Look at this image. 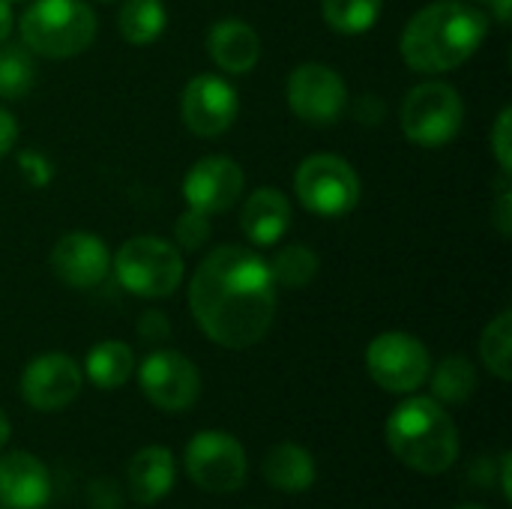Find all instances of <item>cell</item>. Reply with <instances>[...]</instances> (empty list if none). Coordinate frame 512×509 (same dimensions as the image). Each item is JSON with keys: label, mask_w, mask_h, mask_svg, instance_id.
<instances>
[{"label": "cell", "mask_w": 512, "mask_h": 509, "mask_svg": "<svg viewBox=\"0 0 512 509\" xmlns=\"http://www.w3.org/2000/svg\"><path fill=\"white\" fill-rule=\"evenodd\" d=\"M189 309L201 333L231 351L258 345L276 318V282L249 246H219L201 258L189 282Z\"/></svg>", "instance_id": "1"}, {"label": "cell", "mask_w": 512, "mask_h": 509, "mask_svg": "<svg viewBox=\"0 0 512 509\" xmlns=\"http://www.w3.org/2000/svg\"><path fill=\"white\" fill-rule=\"evenodd\" d=\"M489 36V15L465 0H435L402 30V60L420 75L453 72L468 63Z\"/></svg>", "instance_id": "2"}, {"label": "cell", "mask_w": 512, "mask_h": 509, "mask_svg": "<svg viewBox=\"0 0 512 509\" xmlns=\"http://www.w3.org/2000/svg\"><path fill=\"white\" fill-rule=\"evenodd\" d=\"M390 453L411 471L438 477L459 459V429L450 411L432 396H408L393 408L384 426Z\"/></svg>", "instance_id": "3"}, {"label": "cell", "mask_w": 512, "mask_h": 509, "mask_svg": "<svg viewBox=\"0 0 512 509\" xmlns=\"http://www.w3.org/2000/svg\"><path fill=\"white\" fill-rule=\"evenodd\" d=\"M96 27V12L84 0H33L18 18L24 48L48 60L84 54L96 39Z\"/></svg>", "instance_id": "4"}, {"label": "cell", "mask_w": 512, "mask_h": 509, "mask_svg": "<svg viewBox=\"0 0 512 509\" xmlns=\"http://www.w3.org/2000/svg\"><path fill=\"white\" fill-rule=\"evenodd\" d=\"M111 270L129 294L162 300L171 297L183 282V255L174 243L141 234L117 249V255L111 258Z\"/></svg>", "instance_id": "5"}, {"label": "cell", "mask_w": 512, "mask_h": 509, "mask_svg": "<svg viewBox=\"0 0 512 509\" xmlns=\"http://www.w3.org/2000/svg\"><path fill=\"white\" fill-rule=\"evenodd\" d=\"M402 132L411 144L438 150L447 147L465 123V102L447 81H423L411 87L399 108Z\"/></svg>", "instance_id": "6"}, {"label": "cell", "mask_w": 512, "mask_h": 509, "mask_svg": "<svg viewBox=\"0 0 512 509\" xmlns=\"http://www.w3.org/2000/svg\"><path fill=\"white\" fill-rule=\"evenodd\" d=\"M294 195L309 213L321 219H339L360 204L363 183L348 159L336 153H315L297 165Z\"/></svg>", "instance_id": "7"}, {"label": "cell", "mask_w": 512, "mask_h": 509, "mask_svg": "<svg viewBox=\"0 0 512 509\" xmlns=\"http://www.w3.org/2000/svg\"><path fill=\"white\" fill-rule=\"evenodd\" d=\"M189 480L207 495H234L246 486L249 459L243 444L228 432H198L183 453Z\"/></svg>", "instance_id": "8"}, {"label": "cell", "mask_w": 512, "mask_h": 509, "mask_svg": "<svg viewBox=\"0 0 512 509\" xmlns=\"http://www.w3.org/2000/svg\"><path fill=\"white\" fill-rule=\"evenodd\" d=\"M366 372L381 390L396 396H411L426 384L432 372V357L417 336L390 330L369 342Z\"/></svg>", "instance_id": "9"}, {"label": "cell", "mask_w": 512, "mask_h": 509, "mask_svg": "<svg viewBox=\"0 0 512 509\" xmlns=\"http://www.w3.org/2000/svg\"><path fill=\"white\" fill-rule=\"evenodd\" d=\"M138 384L144 399L165 414L189 411L201 396V375L195 363L186 354L168 348L150 351L144 357L138 369Z\"/></svg>", "instance_id": "10"}, {"label": "cell", "mask_w": 512, "mask_h": 509, "mask_svg": "<svg viewBox=\"0 0 512 509\" xmlns=\"http://www.w3.org/2000/svg\"><path fill=\"white\" fill-rule=\"evenodd\" d=\"M288 108L309 126H333L348 108V87L342 75L324 63H300L288 75Z\"/></svg>", "instance_id": "11"}, {"label": "cell", "mask_w": 512, "mask_h": 509, "mask_svg": "<svg viewBox=\"0 0 512 509\" xmlns=\"http://www.w3.org/2000/svg\"><path fill=\"white\" fill-rule=\"evenodd\" d=\"M180 114L192 135L198 138H219L225 135L237 114H240V96L231 81L213 72L195 75L180 96Z\"/></svg>", "instance_id": "12"}, {"label": "cell", "mask_w": 512, "mask_h": 509, "mask_svg": "<svg viewBox=\"0 0 512 509\" xmlns=\"http://www.w3.org/2000/svg\"><path fill=\"white\" fill-rule=\"evenodd\" d=\"M84 387V372L81 366L60 351L39 354L36 360L27 363L21 375V396L33 411L54 414L69 408Z\"/></svg>", "instance_id": "13"}, {"label": "cell", "mask_w": 512, "mask_h": 509, "mask_svg": "<svg viewBox=\"0 0 512 509\" xmlns=\"http://www.w3.org/2000/svg\"><path fill=\"white\" fill-rule=\"evenodd\" d=\"M243 168L228 156H204L183 177V198L192 210L216 216L231 210L243 195Z\"/></svg>", "instance_id": "14"}, {"label": "cell", "mask_w": 512, "mask_h": 509, "mask_svg": "<svg viewBox=\"0 0 512 509\" xmlns=\"http://www.w3.org/2000/svg\"><path fill=\"white\" fill-rule=\"evenodd\" d=\"M51 273L69 285V288H96L108 279L111 273V252L108 246L90 234V231H69L63 234L51 255H48Z\"/></svg>", "instance_id": "15"}, {"label": "cell", "mask_w": 512, "mask_h": 509, "mask_svg": "<svg viewBox=\"0 0 512 509\" xmlns=\"http://www.w3.org/2000/svg\"><path fill=\"white\" fill-rule=\"evenodd\" d=\"M51 501V471L24 450L0 456V504L6 509H42Z\"/></svg>", "instance_id": "16"}, {"label": "cell", "mask_w": 512, "mask_h": 509, "mask_svg": "<svg viewBox=\"0 0 512 509\" xmlns=\"http://www.w3.org/2000/svg\"><path fill=\"white\" fill-rule=\"evenodd\" d=\"M207 54L210 60L228 75H246L261 60V39L249 21L222 18L207 33Z\"/></svg>", "instance_id": "17"}, {"label": "cell", "mask_w": 512, "mask_h": 509, "mask_svg": "<svg viewBox=\"0 0 512 509\" xmlns=\"http://www.w3.org/2000/svg\"><path fill=\"white\" fill-rule=\"evenodd\" d=\"M291 228V201L285 192L273 186L255 189L240 213V231L255 249H267L279 243Z\"/></svg>", "instance_id": "18"}, {"label": "cell", "mask_w": 512, "mask_h": 509, "mask_svg": "<svg viewBox=\"0 0 512 509\" xmlns=\"http://www.w3.org/2000/svg\"><path fill=\"white\" fill-rule=\"evenodd\" d=\"M129 480V495L138 504H159L165 495H171L174 480H177V465L174 453L162 444L141 447L126 468Z\"/></svg>", "instance_id": "19"}, {"label": "cell", "mask_w": 512, "mask_h": 509, "mask_svg": "<svg viewBox=\"0 0 512 509\" xmlns=\"http://www.w3.org/2000/svg\"><path fill=\"white\" fill-rule=\"evenodd\" d=\"M315 477H318L315 456L303 444L282 441L264 459V480L285 495H300V492L312 489Z\"/></svg>", "instance_id": "20"}, {"label": "cell", "mask_w": 512, "mask_h": 509, "mask_svg": "<svg viewBox=\"0 0 512 509\" xmlns=\"http://www.w3.org/2000/svg\"><path fill=\"white\" fill-rule=\"evenodd\" d=\"M135 372V354L126 342L105 339L93 345L84 357V378L99 390H117L123 387Z\"/></svg>", "instance_id": "21"}, {"label": "cell", "mask_w": 512, "mask_h": 509, "mask_svg": "<svg viewBox=\"0 0 512 509\" xmlns=\"http://www.w3.org/2000/svg\"><path fill=\"white\" fill-rule=\"evenodd\" d=\"M429 387H432V399L441 402L444 408L453 405H465L471 402V396L477 393V369L468 357L462 354H450L444 357L432 372H429Z\"/></svg>", "instance_id": "22"}, {"label": "cell", "mask_w": 512, "mask_h": 509, "mask_svg": "<svg viewBox=\"0 0 512 509\" xmlns=\"http://www.w3.org/2000/svg\"><path fill=\"white\" fill-rule=\"evenodd\" d=\"M120 36L129 45H150L168 27V9L162 0H126L117 15Z\"/></svg>", "instance_id": "23"}, {"label": "cell", "mask_w": 512, "mask_h": 509, "mask_svg": "<svg viewBox=\"0 0 512 509\" xmlns=\"http://www.w3.org/2000/svg\"><path fill=\"white\" fill-rule=\"evenodd\" d=\"M384 0H321V15L333 33L360 36L378 24Z\"/></svg>", "instance_id": "24"}, {"label": "cell", "mask_w": 512, "mask_h": 509, "mask_svg": "<svg viewBox=\"0 0 512 509\" xmlns=\"http://www.w3.org/2000/svg\"><path fill=\"white\" fill-rule=\"evenodd\" d=\"M36 84V60L24 42L0 45V99H21Z\"/></svg>", "instance_id": "25"}, {"label": "cell", "mask_w": 512, "mask_h": 509, "mask_svg": "<svg viewBox=\"0 0 512 509\" xmlns=\"http://www.w3.org/2000/svg\"><path fill=\"white\" fill-rule=\"evenodd\" d=\"M270 276L276 285L282 288H306L312 285V279L318 276V255L306 246V243H288L282 246L273 261H267Z\"/></svg>", "instance_id": "26"}, {"label": "cell", "mask_w": 512, "mask_h": 509, "mask_svg": "<svg viewBox=\"0 0 512 509\" xmlns=\"http://www.w3.org/2000/svg\"><path fill=\"white\" fill-rule=\"evenodd\" d=\"M480 360L498 381L512 378V312L504 309L498 318H492L480 336Z\"/></svg>", "instance_id": "27"}, {"label": "cell", "mask_w": 512, "mask_h": 509, "mask_svg": "<svg viewBox=\"0 0 512 509\" xmlns=\"http://www.w3.org/2000/svg\"><path fill=\"white\" fill-rule=\"evenodd\" d=\"M213 234V225H210V216L207 213H198V210H186L177 222H174V240L180 249L186 252H198Z\"/></svg>", "instance_id": "28"}, {"label": "cell", "mask_w": 512, "mask_h": 509, "mask_svg": "<svg viewBox=\"0 0 512 509\" xmlns=\"http://www.w3.org/2000/svg\"><path fill=\"white\" fill-rule=\"evenodd\" d=\"M489 141H492V153H495V159H498V168H501V174H507V177H510V168H512V108H504V111L498 114V120H495V129H492Z\"/></svg>", "instance_id": "29"}, {"label": "cell", "mask_w": 512, "mask_h": 509, "mask_svg": "<svg viewBox=\"0 0 512 509\" xmlns=\"http://www.w3.org/2000/svg\"><path fill=\"white\" fill-rule=\"evenodd\" d=\"M138 336L144 339V342H153V345H159V342H165L168 336H171V324H168V318H165V312H144L141 318H138Z\"/></svg>", "instance_id": "30"}, {"label": "cell", "mask_w": 512, "mask_h": 509, "mask_svg": "<svg viewBox=\"0 0 512 509\" xmlns=\"http://www.w3.org/2000/svg\"><path fill=\"white\" fill-rule=\"evenodd\" d=\"M18 165H21L27 183H33V186H45L51 180V165L42 153H21Z\"/></svg>", "instance_id": "31"}, {"label": "cell", "mask_w": 512, "mask_h": 509, "mask_svg": "<svg viewBox=\"0 0 512 509\" xmlns=\"http://www.w3.org/2000/svg\"><path fill=\"white\" fill-rule=\"evenodd\" d=\"M495 225L501 228L504 237L512 234V189L507 183V174H504V183L498 189V201H495Z\"/></svg>", "instance_id": "32"}, {"label": "cell", "mask_w": 512, "mask_h": 509, "mask_svg": "<svg viewBox=\"0 0 512 509\" xmlns=\"http://www.w3.org/2000/svg\"><path fill=\"white\" fill-rule=\"evenodd\" d=\"M354 117L366 126H378L384 120V102L381 96H363L354 108Z\"/></svg>", "instance_id": "33"}, {"label": "cell", "mask_w": 512, "mask_h": 509, "mask_svg": "<svg viewBox=\"0 0 512 509\" xmlns=\"http://www.w3.org/2000/svg\"><path fill=\"white\" fill-rule=\"evenodd\" d=\"M15 141H18V123L6 108H0V159L15 147Z\"/></svg>", "instance_id": "34"}, {"label": "cell", "mask_w": 512, "mask_h": 509, "mask_svg": "<svg viewBox=\"0 0 512 509\" xmlns=\"http://www.w3.org/2000/svg\"><path fill=\"white\" fill-rule=\"evenodd\" d=\"M498 477H501V495H504V501H512V456L510 453H501V462H498Z\"/></svg>", "instance_id": "35"}, {"label": "cell", "mask_w": 512, "mask_h": 509, "mask_svg": "<svg viewBox=\"0 0 512 509\" xmlns=\"http://www.w3.org/2000/svg\"><path fill=\"white\" fill-rule=\"evenodd\" d=\"M15 30V15H12V3L9 0H0V45L12 36Z\"/></svg>", "instance_id": "36"}, {"label": "cell", "mask_w": 512, "mask_h": 509, "mask_svg": "<svg viewBox=\"0 0 512 509\" xmlns=\"http://www.w3.org/2000/svg\"><path fill=\"white\" fill-rule=\"evenodd\" d=\"M480 3H489V6H492V12H495V18H498L501 24H507V21H510L512 0H480Z\"/></svg>", "instance_id": "37"}, {"label": "cell", "mask_w": 512, "mask_h": 509, "mask_svg": "<svg viewBox=\"0 0 512 509\" xmlns=\"http://www.w3.org/2000/svg\"><path fill=\"white\" fill-rule=\"evenodd\" d=\"M9 435H12V429H9V420H6V414L0 411V450L6 447V441H9Z\"/></svg>", "instance_id": "38"}, {"label": "cell", "mask_w": 512, "mask_h": 509, "mask_svg": "<svg viewBox=\"0 0 512 509\" xmlns=\"http://www.w3.org/2000/svg\"><path fill=\"white\" fill-rule=\"evenodd\" d=\"M456 509H489V507H480V504H462V507Z\"/></svg>", "instance_id": "39"}, {"label": "cell", "mask_w": 512, "mask_h": 509, "mask_svg": "<svg viewBox=\"0 0 512 509\" xmlns=\"http://www.w3.org/2000/svg\"><path fill=\"white\" fill-rule=\"evenodd\" d=\"M9 3H15V0H9Z\"/></svg>", "instance_id": "40"}]
</instances>
